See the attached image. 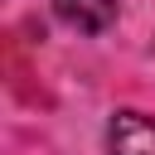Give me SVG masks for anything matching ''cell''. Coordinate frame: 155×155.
I'll use <instances>...</instances> for the list:
<instances>
[{"instance_id":"6da1fadb","label":"cell","mask_w":155,"mask_h":155,"mask_svg":"<svg viewBox=\"0 0 155 155\" xmlns=\"http://www.w3.org/2000/svg\"><path fill=\"white\" fill-rule=\"evenodd\" d=\"M107 150L111 155H155V116L116 111L111 131H107Z\"/></svg>"},{"instance_id":"7a4b0ae2","label":"cell","mask_w":155,"mask_h":155,"mask_svg":"<svg viewBox=\"0 0 155 155\" xmlns=\"http://www.w3.org/2000/svg\"><path fill=\"white\" fill-rule=\"evenodd\" d=\"M53 10L82 34H102L116 24V0H53Z\"/></svg>"}]
</instances>
